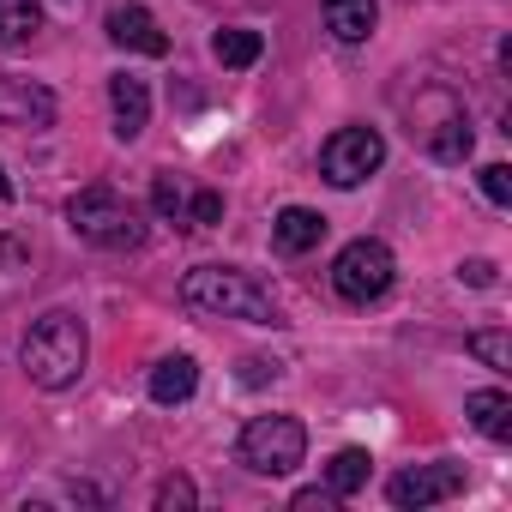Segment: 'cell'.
<instances>
[{"label": "cell", "mask_w": 512, "mask_h": 512, "mask_svg": "<svg viewBox=\"0 0 512 512\" xmlns=\"http://www.w3.org/2000/svg\"><path fill=\"white\" fill-rule=\"evenodd\" d=\"M482 193H488L494 205H512V169H506V163H488V169H482Z\"/></svg>", "instance_id": "20"}, {"label": "cell", "mask_w": 512, "mask_h": 512, "mask_svg": "<svg viewBox=\"0 0 512 512\" xmlns=\"http://www.w3.org/2000/svg\"><path fill=\"white\" fill-rule=\"evenodd\" d=\"M211 55H217L223 67H253V61L266 55V37H260V31H217V37H211Z\"/></svg>", "instance_id": "18"}, {"label": "cell", "mask_w": 512, "mask_h": 512, "mask_svg": "<svg viewBox=\"0 0 512 512\" xmlns=\"http://www.w3.org/2000/svg\"><path fill=\"white\" fill-rule=\"evenodd\" d=\"M199 494H193V482L187 476H169L163 488H157V512H175V506H193Z\"/></svg>", "instance_id": "21"}, {"label": "cell", "mask_w": 512, "mask_h": 512, "mask_svg": "<svg viewBox=\"0 0 512 512\" xmlns=\"http://www.w3.org/2000/svg\"><path fill=\"white\" fill-rule=\"evenodd\" d=\"M458 278H464V284H476V290H488V284H494V266H488V260H464V266H458Z\"/></svg>", "instance_id": "26"}, {"label": "cell", "mask_w": 512, "mask_h": 512, "mask_svg": "<svg viewBox=\"0 0 512 512\" xmlns=\"http://www.w3.org/2000/svg\"><path fill=\"white\" fill-rule=\"evenodd\" d=\"M151 199H157V211H163V217H181V187H175L169 175H157V187H151Z\"/></svg>", "instance_id": "23"}, {"label": "cell", "mask_w": 512, "mask_h": 512, "mask_svg": "<svg viewBox=\"0 0 512 512\" xmlns=\"http://www.w3.org/2000/svg\"><path fill=\"white\" fill-rule=\"evenodd\" d=\"M181 302L193 314H217V320H253V326H278V296L235 266H199L181 278Z\"/></svg>", "instance_id": "1"}, {"label": "cell", "mask_w": 512, "mask_h": 512, "mask_svg": "<svg viewBox=\"0 0 512 512\" xmlns=\"http://www.w3.org/2000/svg\"><path fill=\"white\" fill-rule=\"evenodd\" d=\"M410 139H416L434 163H464L470 145H476L470 115H464V103H458L446 85H428V91L416 97V109H410Z\"/></svg>", "instance_id": "3"}, {"label": "cell", "mask_w": 512, "mask_h": 512, "mask_svg": "<svg viewBox=\"0 0 512 512\" xmlns=\"http://www.w3.org/2000/svg\"><path fill=\"white\" fill-rule=\"evenodd\" d=\"M235 452H241L247 470H260V476H290L302 464V452H308V428L296 416H253L241 428Z\"/></svg>", "instance_id": "5"}, {"label": "cell", "mask_w": 512, "mask_h": 512, "mask_svg": "<svg viewBox=\"0 0 512 512\" xmlns=\"http://www.w3.org/2000/svg\"><path fill=\"white\" fill-rule=\"evenodd\" d=\"M193 386H199V362H193V356H163V362L151 368V398H157V404H187Z\"/></svg>", "instance_id": "14"}, {"label": "cell", "mask_w": 512, "mask_h": 512, "mask_svg": "<svg viewBox=\"0 0 512 512\" xmlns=\"http://www.w3.org/2000/svg\"><path fill=\"white\" fill-rule=\"evenodd\" d=\"M85 356H91V338H85V320L79 314H43L31 332H25V374L43 386V392H67L79 374H85Z\"/></svg>", "instance_id": "2"}, {"label": "cell", "mask_w": 512, "mask_h": 512, "mask_svg": "<svg viewBox=\"0 0 512 512\" xmlns=\"http://www.w3.org/2000/svg\"><path fill=\"white\" fill-rule=\"evenodd\" d=\"M109 43L133 49V55H169V37L157 31V19L145 7H115L109 13Z\"/></svg>", "instance_id": "10"}, {"label": "cell", "mask_w": 512, "mask_h": 512, "mask_svg": "<svg viewBox=\"0 0 512 512\" xmlns=\"http://www.w3.org/2000/svg\"><path fill=\"white\" fill-rule=\"evenodd\" d=\"M368 470H374V458H368L362 446H344V452H332V464H326V488L344 500V494H356V488L368 482Z\"/></svg>", "instance_id": "17"}, {"label": "cell", "mask_w": 512, "mask_h": 512, "mask_svg": "<svg viewBox=\"0 0 512 512\" xmlns=\"http://www.w3.org/2000/svg\"><path fill=\"white\" fill-rule=\"evenodd\" d=\"M43 31V0H0V49H19Z\"/></svg>", "instance_id": "16"}, {"label": "cell", "mask_w": 512, "mask_h": 512, "mask_svg": "<svg viewBox=\"0 0 512 512\" xmlns=\"http://www.w3.org/2000/svg\"><path fill=\"white\" fill-rule=\"evenodd\" d=\"M386 163V139L374 127H338L326 145H320V175L332 187H362L374 169Z\"/></svg>", "instance_id": "7"}, {"label": "cell", "mask_w": 512, "mask_h": 512, "mask_svg": "<svg viewBox=\"0 0 512 512\" xmlns=\"http://www.w3.org/2000/svg\"><path fill=\"white\" fill-rule=\"evenodd\" d=\"M464 410H470V422H476L488 440H500V446L512 440V398H506V392H470Z\"/></svg>", "instance_id": "15"}, {"label": "cell", "mask_w": 512, "mask_h": 512, "mask_svg": "<svg viewBox=\"0 0 512 512\" xmlns=\"http://www.w3.org/2000/svg\"><path fill=\"white\" fill-rule=\"evenodd\" d=\"M0 127H13V133L55 127V97L31 79H0Z\"/></svg>", "instance_id": "9"}, {"label": "cell", "mask_w": 512, "mask_h": 512, "mask_svg": "<svg viewBox=\"0 0 512 512\" xmlns=\"http://www.w3.org/2000/svg\"><path fill=\"white\" fill-rule=\"evenodd\" d=\"M386 494H392V506H440V500H452V494H464V464H416V470H398L392 482H386Z\"/></svg>", "instance_id": "8"}, {"label": "cell", "mask_w": 512, "mask_h": 512, "mask_svg": "<svg viewBox=\"0 0 512 512\" xmlns=\"http://www.w3.org/2000/svg\"><path fill=\"white\" fill-rule=\"evenodd\" d=\"M320 235H326V217L308 211V205H290V211H278V223H272V241H278L284 253H308V247H320Z\"/></svg>", "instance_id": "13"}, {"label": "cell", "mask_w": 512, "mask_h": 512, "mask_svg": "<svg viewBox=\"0 0 512 512\" xmlns=\"http://www.w3.org/2000/svg\"><path fill=\"white\" fill-rule=\"evenodd\" d=\"M187 217H193L199 229H205V223H217V217H223V193H199V199L187 205Z\"/></svg>", "instance_id": "24"}, {"label": "cell", "mask_w": 512, "mask_h": 512, "mask_svg": "<svg viewBox=\"0 0 512 512\" xmlns=\"http://www.w3.org/2000/svg\"><path fill=\"white\" fill-rule=\"evenodd\" d=\"M290 506H296V512H332V506H338V494H332V488H302Z\"/></svg>", "instance_id": "25"}, {"label": "cell", "mask_w": 512, "mask_h": 512, "mask_svg": "<svg viewBox=\"0 0 512 512\" xmlns=\"http://www.w3.org/2000/svg\"><path fill=\"white\" fill-rule=\"evenodd\" d=\"M284 374V362H266V356H247L241 362V386H266V380H278Z\"/></svg>", "instance_id": "22"}, {"label": "cell", "mask_w": 512, "mask_h": 512, "mask_svg": "<svg viewBox=\"0 0 512 512\" xmlns=\"http://www.w3.org/2000/svg\"><path fill=\"white\" fill-rule=\"evenodd\" d=\"M482 368H494V374H512V338L506 332H470V344H464Z\"/></svg>", "instance_id": "19"}, {"label": "cell", "mask_w": 512, "mask_h": 512, "mask_svg": "<svg viewBox=\"0 0 512 512\" xmlns=\"http://www.w3.org/2000/svg\"><path fill=\"white\" fill-rule=\"evenodd\" d=\"M109 109H115V139H139L145 121H151V91H145V79H133V73L109 79Z\"/></svg>", "instance_id": "11"}, {"label": "cell", "mask_w": 512, "mask_h": 512, "mask_svg": "<svg viewBox=\"0 0 512 512\" xmlns=\"http://www.w3.org/2000/svg\"><path fill=\"white\" fill-rule=\"evenodd\" d=\"M67 223H73V235L79 241H91V247H139L145 241V223H139V211L115 193V187H79L73 193V205H67Z\"/></svg>", "instance_id": "4"}, {"label": "cell", "mask_w": 512, "mask_h": 512, "mask_svg": "<svg viewBox=\"0 0 512 512\" xmlns=\"http://www.w3.org/2000/svg\"><path fill=\"white\" fill-rule=\"evenodd\" d=\"M392 247L386 241H374V235H362V241H350L338 260H332V290L350 302V308H368V302H380L386 290H392Z\"/></svg>", "instance_id": "6"}, {"label": "cell", "mask_w": 512, "mask_h": 512, "mask_svg": "<svg viewBox=\"0 0 512 512\" xmlns=\"http://www.w3.org/2000/svg\"><path fill=\"white\" fill-rule=\"evenodd\" d=\"M7 193H13V181H7V169H0V199H7Z\"/></svg>", "instance_id": "27"}, {"label": "cell", "mask_w": 512, "mask_h": 512, "mask_svg": "<svg viewBox=\"0 0 512 512\" xmlns=\"http://www.w3.org/2000/svg\"><path fill=\"white\" fill-rule=\"evenodd\" d=\"M374 19H380L374 0H326V31L338 43H368L374 37Z\"/></svg>", "instance_id": "12"}]
</instances>
